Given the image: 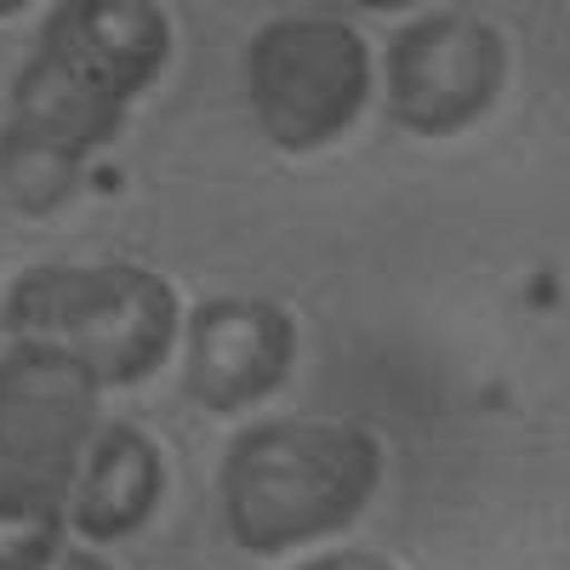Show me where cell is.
<instances>
[{"label":"cell","mask_w":570,"mask_h":570,"mask_svg":"<svg viewBox=\"0 0 570 570\" xmlns=\"http://www.w3.org/2000/svg\"><path fill=\"white\" fill-rule=\"evenodd\" d=\"M171 63V18L155 0H63L46 12L0 120V195L23 217L58 212L86 160Z\"/></svg>","instance_id":"1"},{"label":"cell","mask_w":570,"mask_h":570,"mask_svg":"<svg viewBox=\"0 0 570 570\" xmlns=\"http://www.w3.org/2000/svg\"><path fill=\"white\" fill-rule=\"evenodd\" d=\"M383 480V445L354 422L274 416L234 434L217 468L228 542L257 559L348 531Z\"/></svg>","instance_id":"2"},{"label":"cell","mask_w":570,"mask_h":570,"mask_svg":"<svg viewBox=\"0 0 570 570\" xmlns=\"http://www.w3.org/2000/svg\"><path fill=\"white\" fill-rule=\"evenodd\" d=\"M98 394L58 348L12 343L0 354V570H46L63 553Z\"/></svg>","instance_id":"3"},{"label":"cell","mask_w":570,"mask_h":570,"mask_svg":"<svg viewBox=\"0 0 570 570\" xmlns=\"http://www.w3.org/2000/svg\"><path fill=\"white\" fill-rule=\"evenodd\" d=\"M0 325L12 343L69 354L98 389H137L171 360L183 303L137 263H40L12 279Z\"/></svg>","instance_id":"4"},{"label":"cell","mask_w":570,"mask_h":570,"mask_svg":"<svg viewBox=\"0 0 570 570\" xmlns=\"http://www.w3.org/2000/svg\"><path fill=\"white\" fill-rule=\"evenodd\" d=\"M246 98L274 149H325L371 104V46L331 12H285L246 46Z\"/></svg>","instance_id":"5"},{"label":"cell","mask_w":570,"mask_h":570,"mask_svg":"<svg viewBox=\"0 0 570 570\" xmlns=\"http://www.w3.org/2000/svg\"><path fill=\"white\" fill-rule=\"evenodd\" d=\"M389 115L416 137L468 131L508 86V46L480 12H428L389 40Z\"/></svg>","instance_id":"6"},{"label":"cell","mask_w":570,"mask_h":570,"mask_svg":"<svg viewBox=\"0 0 570 570\" xmlns=\"http://www.w3.org/2000/svg\"><path fill=\"white\" fill-rule=\"evenodd\" d=\"M297 360V325L268 297H206L183 320V394L212 416L268 400Z\"/></svg>","instance_id":"7"},{"label":"cell","mask_w":570,"mask_h":570,"mask_svg":"<svg viewBox=\"0 0 570 570\" xmlns=\"http://www.w3.org/2000/svg\"><path fill=\"white\" fill-rule=\"evenodd\" d=\"M166 491V456L160 445L131 422H98L86 445L80 480L69 497V525L86 542H120L149 525Z\"/></svg>","instance_id":"8"},{"label":"cell","mask_w":570,"mask_h":570,"mask_svg":"<svg viewBox=\"0 0 570 570\" xmlns=\"http://www.w3.org/2000/svg\"><path fill=\"white\" fill-rule=\"evenodd\" d=\"M297 570H394V564L376 559V553H320V559H308Z\"/></svg>","instance_id":"9"},{"label":"cell","mask_w":570,"mask_h":570,"mask_svg":"<svg viewBox=\"0 0 570 570\" xmlns=\"http://www.w3.org/2000/svg\"><path fill=\"white\" fill-rule=\"evenodd\" d=\"M46 570H115V564H109V559H98L91 548H69V553H58Z\"/></svg>","instance_id":"10"}]
</instances>
